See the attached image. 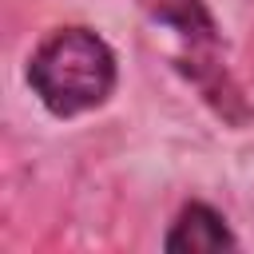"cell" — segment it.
Returning <instances> with one entry per match:
<instances>
[{
    "mask_svg": "<svg viewBox=\"0 0 254 254\" xmlns=\"http://www.w3.org/2000/svg\"><path fill=\"white\" fill-rule=\"evenodd\" d=\"M28 83L60 119L95 111L115 91V52L91 28H60L32 52Z\"/></svg>",
    "mask_w": 254,
    "mask_h": 254,
    "instance_id": "cell-1",
    "label": "cell"
},
{
    "mask_svg": "<svg viewBox=\"0 0 254 254\" xmlns=\"http://www.w3.org/2000/svg\"><path fill=\"white\" fill-rule=\"evenodd\" d=\"M163 246L171 254H210V250H226V246H238V242L226 230V218L218 210H210L206 202H190V206L179 210Z\"/></svg>",
    "mask_w": 254,
    "mask_h": 254,
    "instance_id": "cell-2",
    "label": "cell"
}]
</instances>
